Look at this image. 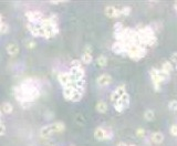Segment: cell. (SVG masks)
Masks as SVG:
<instances>
[{
  "mask_svg": "<svg viewBox=\"0 0 177 146\" xmlns=\"http://www.w3.org/2000/svg\"><path fill=\"white\" fill-rule=\"evenodd\" d=\"M107 109H109V106H107L106 102H104V101H99L96 103V111L99 113L107 112Z\"/></svg>",
  "mask_w": 177,
  "mask_h": 146,
  "instance_id": "obj_20",
  "label": "cell"
},
{
  "mask_svg": "<svg viewBox=\"0 0 177 146\" xmlns=\"http://www.w3.org/2000/svg\"><path fill=\"white\" fill-rule=\"evenodd\" d=\"M75 89H76V88H74L73 85H70V86H66V88H63V90H62L63 97H64L66 101H70L71 96H72V94H73V92L75 91Z\"/></svg>",
  "mask_w": 177,
  "mask_h": 146,
  "instance_id": "obj_15",
  "label": "cell"
},
{
  "mask_svg": "<svg viewBox=\"0 0 177 146\" xmlns=\"http://www.w3.org/2000/svg\"><path fill=\"white\" fill-rule=\"evenodd\" d=\"M162 70L165 71V72H167V73H170V71H173L172 62H164L162 66Z\"/></svg>",
  "mask_w": 177,
  "mask_h": 146,
  "instance_id": "obj_24",
  "label": "cell"
},
{
  "mask_svg": "<svg viewBox=\"0 0 177 146\" xmlns=\"http://www.w3.org/2000/svg\"><path fill=\"white\" fill-rule=\"evenodd\" d=\"M104 13L107 18H111V19L121 17V11H120V9H117L114 6H107L104 10Z\"/></svg>",
  "mask_w": 177,
  "mask_h": 146,
  "instance_id": "obj_10",
  "label": "cell"
},
{
  "mask_svg": "<svg viewBox=\"0 0 177 146\" xmlns=\"http://www.w3.org/2000/svg\"><path fill=\"white\" fill-rule=\"evenodd\" d=\"M83 52H85V53H90L92 54V46H90V44H87V46H84V50H83Z\"/></svg>",
  "mask_w": 177,
  "mask_h": 146,
  "instance_id": "obj_34",
  "label": "cell"
},
{
  "mask_svg": "<svg viewBox=\"0 0 177 146\" xmlns=\"http://www.w3.org/2000/svg\"><path fill=\"white\" fill-rule=\"evenodd\" d=\"M130 102H131V99H130V95L127 93H125L124 95H122L119 100L114 103V109L116 112L122 113L124 112L130 105Z\"/></svg>",
  "mask_w": 177,
  "mask_h": 146,
  "instance_id": "obj_3",
  "label": "cell"
},
{
  "mask_svg": "<svg viewBox=\"0 0 177 146\" xmlns=\"http://www.w3.org/2000/svg\"><path fill=\"white\" fill-rule=\"evenodd\" d=\"M116 146H127V144H125V143H119Z\"/></svg>",
  "mask_w": 177,
  "mask_h": 146,
  "instance_id": "obj_36",
  "label": "cell"
},
{
  "mask_svg": "<svg viewBox=\"0 0 177 146\" xmlns=\"http://www.w3.org/2000/svg\"><path fill=\"white\" fill-rule=\"evenodd\" d=\"M174 9H175V10H176V11H177V1H176V2L174 3Z\"/></svg>",
  "mask_w": 177,
  "mask_h": 146,
  "instance_id": "obj_38",
  "label": "cell"
},
{
  "mask_svg": "<svg viewBox=\"0 0 177 146\" xmlns=\"http://www.w3.org/2000/svg\"><path fill=\"white\" fill-rule=\"evenodd\" d=\"M6 50H7V52H8V54H9V56H17V54L19 53L20 48H19V46H18L17 43H13V42H11V43H9L7 46Z\"/></svg>",
  "mask_w": 177,
  "mask_h": 146,
  "instance_id": "obj_14",
  "label": "cell"
},
{
  "mask_svg": "<svg viewBox=\"0 0 177 146\" xmlns=\"http://www.w3.org/2000/svg\"><path fill=\"white\" fill-rule=\"evenodd\" d=\"M53 125V129L56 133H63L64 129H66V125L63 122H56V123H52Z\"/></svg>",
  "mask_w": 177,
  "mask_h": 146,
  "instance_id": "obj_21",
  "label": "cell"
},
{
  "mask_svg": "<svg viewBox=\"0 0 177 146\" xmlns=\"http://www.w3.org/2000/svg\"><path fill=\"white\" fill-rule=\"evenodd\" d=\"M94 137L97 141H110L113 137V133L105 127H96L94 131Z\"/></svg>",
  "mask_w": 177,
  "mask_h": 146,
  "instance_id": "obj_4",
  "label": "cell"
},
{
  "mask_svg": "<svg viewBox=\"0 0 177 146\" xmlns=\"http://www.w3.org/2000/svg\"><path fill=\"white\" fill-rule=\"evenodd\" d=\"M96 63L101 68H104V66H107V58L105 56H99L96 59Z\"/></svg>",
  "mask_w": 177,
  "mask_h": 146,
  "instance_id": "obj_23",
  "label": "cell"
},
{
  "mask_svg": "<svg viewBox=\"0 0 177 146\" xmlns=\"http://www.w3.org/2000/svg\"><path fill=\"white\" fill-rule=\"evenodd\" d=\"M155 71H156L157 76L160 78V80L162 81V82H165V81H168L170 79V73L165 72V71H163V70H158V69H155Z\"/></svg>",
  "mask_w": 177,
  "mask_h": 146,
  "instance_id": "obj_17",
  "label": "cell"
},
{
  "mask_svg": "<svg viewBox=\"0 0 177 146\" xmlns=\"http://www.w3.org/2000/svg\"><path fill=\"white\" fill-rule=\"evenodd\" d=\"M176 71H177V64H176Z\"/></svg>",
  "mask_w": 177,
  "mask_h": 146,
  "instance_id": "obj_41",
  "label": "cell"
},
{
  "mask_svg": "<svg viewBox=\"0 0 177 146\" xmlns=\"http://www.w3.org/2000/svg\"><path fill=\"white\" fill-rule=\"evenodd\" d=\"M124 28H123V24H122V22H116V23L114 24V32H120L122 31Z\"/></svg>",
  "mask_w": 177,
  "mask_h": 146,
  "instance_id": "obj_29",
  "label": "cell"
},
{
  "mask_svg": "<svg viewBox=\"0 0 177 146\" xmlns=\"http://www.w3.org/2000/svg\"><path fill=\"white\" fill-rule=\"evenodd\" d=\"M0 119L2 121V111H1V106H0Z\"/></svg>",
  "mask_w": 177,
  "mask_h": 146,
  "instance_id": "obj_37",
  "label": "cell"
},
{
  "mask_svg": "<svg viewBox=\"0 0 177 146\" xmlns=\"http://www.w3.org/2000/svg\"><path fill=\"white\" fill-rule=\"evenodd\" d=\"M144 119L148 122L154 121V119H155V113H154L153 110H146L145 112H144Z\"/></svg>",
  "mask_w": 177,
  "mask_h": 146,
  "instance_id": "obj_22",
  "label": "cell"
},
{
  "mask_svg": "<svg viewBox=\"0 0 177 146\" xmlns=\"http://www.w3.org/2000/svg\"><path fill=\"white\" fill-rule=\"evenodd\" d=\"M136 135L138 137H144L145 136V129H136Z\"/></svg>",
  "mask_w": 177,
  "mask_h": 146,
  "instance_id": "obj_31",
  "label": "cell"
},
{
  "mask_svg": "<svg viewBox=\"0 0 177 146\" xmlns=\"http://www.w3.org/2000/svg\"><path fill=\"white\" fill-rule=\"evenodd\" d=\"M112 51L116 54H124L126 51V49H125V46H124L123 42L116 41L115 43H113V46H112Z\"/></svg>",
  "mask_w": 177,
  "mask_h": 146,
  "instance_id": "obj_13",
  "label": "cell"
},
{
  "mask_svg": "<svg viewBox=\"0 0 177 146\" xmlns=\"http://www.w3.org/2000/svg\"><path fill=\"white\" fill-rule=\"evenodd\" d=\"M26 18L29 20L30 23H39L43 18V13L38 10H31L26 12Z\"/></svg>",
  "mask_w": 177,
  "mask_h": 146,
  "instance_id": "obj_5",
  "label": "cell"
},
{
  "mask_svg": "<svg viewBox=\"0 0 177 146\" xmlns=\"http://www.w3.org/2000/svg\"><path fill=\"white\" fill-rule=\"evenodd\" d=\"M125 46L126 51L125 53L132 59V60H135L138 61L140 59L144 58L147 53L146 51V48L142 46H138V44H133V43H130V44H124Z\"/></svg>",
  "mask_w": 177,
  "mask_h": 146,
  "instance_id": "obj_2",
  "label": "cell"
},
{
  "mask_svg": "<svg viewBox=\"0 0 177 146\" xmlns=\"http://www.w3.org/2000/svg\"><path fill=\"white\" fill-rule=\"evenodd\" d=\"M120 11H121V16H130L131 15L132 8L129 7V6H125L122 9H120Z\"/></svg>",
  "mask_w": 177,
  "mask_h": 146,
  "instance_id": "obj_25",
  "label": "cell"
},
{
  "mask_svg": "<svg viewBox=\"0 0 177 146\" xmlns=\"http://www.w3.org/2000/svg\"><path fill=\"white\" fill-rule=\"evenodd\" d=\"M80 66H83L82 62L80 60H72L71 62V68H80Z\"/></svg>",
  "mask_w": 177,
  "mask_h": 146,
  "instance_id": "obj_28",
  "label": "cell"
},
{
  "mask_svg": "<svg viewBox=\"0 0 177 146\" xmlns=\"http://www.w3.org/2000/svg\"><path fill=\"white\" fill-rule=\"evenodd\" d=\"M36 42L34 41H32V40H27V48H29V49H33V48H36Z\"/></svg>",
  "mask_w": 177,
  "mask_h": 146,
  "instance_id": "obj_33",
  "label": "cell"
},
{
  "mask_svg": "<svg viewBox=\"0 0 177 146\" xmlns=\"http://www.w3.org/2000/svg\"><path fill=\"white\" fill-rule=\"evenodd\" d=\"M81 62H82V64H91L92 63V61H93V56L92 54L90 53H85V52H83L82 56H81Z\"/></svg>",
  "mask_w": 177,
  "mask_h": 146,
  "instance_id": "obj_19",
  "label": "cell"
},
{
  "mask_svg": "<svg viewBox=\"0 0 177 146\" xmlns=\"http://www.w3.org/2000/svg\"><path fill=\"white\" fill-rule=\"evenodd\" d=\"M168 109L170 111H177V101L176 100H173L168 103Z\"/></svg>",
  "mask_w": 177,
  "mask_h": 146,
  "instance_id": "obj_27",
  "label": "cell"
},
{
  "mask_svg": "<svg viewBox=\"0 0 177 146\" xmlns=\"http://www.w3.org/2000/svg\"><path fill=\"white\" fill-rule=\"evenodd\" d=\"M150 139H152L153 143L160 144V143H163V141H164V135H163V133H160V132H155V133L152 134Z\"/></svg>",
  "mask_w": 177,
  "mask_h": 146,
  "instance_id": "obj_16",
  "label": "cell"
},
{
  "mask_svg": "<svg viewBox=\"0 0 177 146\" xmlns=\"http://www.w3.org/2000/svg\"><path fill=\"white\" fill-rule=\"evenodd\" d=\"M1 111L5 114H11L12 111H13V106L10 102H3L1 105Z\"/></svg>",
  "mask_w": 177,
  "mask_h": 146,
  "instance_id": "obj_18",
  "label": "cell"
},
{
  "mask_svg": "<svg viewBox=\"0 0 177 146\" xmlns=\"http://www.w3.org/2000/svg\"><path fill=\"white\" fill-rule=\"evenodd\" d=\"M69 73H70L71 78H72V81L82 80V79L85 78V71L83 66H80V68H71Z\"/></svg>",
  "mask_w": 177,
  "mask_h": 146,
  "instance_id": "obj_7",
  "label": "cell"
},
{
  "mask_svg": "<svg viewBox=\"0 0 177 146\" xmlns=\"http://www.w3.org/2000/svg\"><path fill=\"white\" fill-rule=\"evenodd\" d=\"M170 61L177 64V52H174V53L170 56Z\"/></svg>",
  "mask_w": 177,
  "mask_h": 146,
  "instance_id": "obj_35",
  "label": "cell"
},
{
  "mask_svg": "<svg viewBox=\"0 0 177 146\" xmlns=\"http://www.w3.org/2000/svg\"><path fill=\"white\" fill-rule=\"evenodd\" d=\"M58 81L61 85H62L63 88H66V86H70L72 85L73 81L72 78H71L70 73L69 72H60L58 74Z\"/></svg>",
  "mask_w": 177,
  "mask_h": 146,
  "instance_id": "obj_8",
  "label": "cell"
},
{
  "mask_svg": "<svg viewBox=\"0 0 177 146\" xmlns=\"http://www.w3.org/2000/svg\"><path fill=\"white\" fill-rule=\"evenodd\" d=\"M126 93V88H125V85L124 84H122V85H120V86H117L116 89H115L113 92H112V94H111V101H112V103L114 104L115 102H116L117 100H119L120 97L122 96V95H124Z\"/></svg>",
  "mask_w": 177,
  "mask_h": 146,
  "instance_id": "obj_9",
  "label": "cell"
},
{
  "mask_svg": "<svg viewBox=\"0 0 177 146\" xmlns=\"http://www.w3.org/2000/svg\"><path fill=\"white\" fill-rule=\"evenodd\" d=\"M9 32V26L5 22L0 24V33H8Z\"/></svg>",
  "mask_w": 177,
  "mask_h": 146,
  "instance_id": "obj_26",
  "label": "cell"
},
{
  "mask_svg": "<svg viewBox=\"0 0 177 146\" xmlns=\"http://www.w3.org/2000/svg\"><path fill=\"white\" fill-rule=\"evenodd\" d=\"M53 134H56L53 129V125L52 124H48V125H44L43 127H41L40 129V136L42 139H49V137H51Z\"/></svg>",
  "mask_w": 177,
  "mask_h": 146,
  "instance_id": "obj_11",
  "label": "cell"
},
{
  "mask_svg": "<svg viewBox=\"0 0 177 146\" xmlns=\"http://www.w3.org/2000/svg\"><path fill=\"white\" fill-rule=\"evenodd\" d=\"M27 28L30 33H31V36H36V38H38V36H44L43 29H42V27L39 23H30V22H28Z\"/></svg>",
  "mask_w": 177,
  "mask_h": 146,
  "instance_id": "obj_6",
  "label": "cell"
},
{
  "mask_svg": "<svg viewBox=\"0 0 177 146\" xmlns=\"http://www.w3.org/2000/svg\"><path fill=\"white\" fill-rule=\"evenodd\" d=\"M49 146H54V145H49Z\"/></svg>",
  "mask_w": 177,
  "mask_h": 146,
  "instance_id": "obj_42",
  "label": "cell"
},
{
  "mask_svg": "<svg viewBox=\"0 0 177 146\" xmlns=\"http://www.w3.org/2000/svg\"><path fill=\"white\" fill-rule=\"evenodd\" d=\"M127 146H136V145H133V144H130V145H127Z\"/></svg>",
  "mask_w": 177,
  "mask_h": 146,
  "instance_id": "obj_40",
  "label": "cell"
},
{
  "mask_svg": "<svg viewBox=\"0 0 177 146\" xmlns=\"http://www.w3.org/2000/svg\"><path fill=\"white\" fill-rule=\"evenodd\" d=\"M6 134V126L3 124V122L0 119V136H2Z\"/></svg>",
  "mask_w": 177,
  "mask_h": 146,
  "instance_id": "obj_30",
  "label": "cell"
},
{
  "mask_svg": "<svg viewBox=\"0 0 177 146\" xmlns=\"http://www.w3.org/2000/svg\"><path fill=\"white\" fill-rule=\"evenodd\" d=\"M13 94L21 106L28 109L33 101L39 99L40 90L34 81H32L31 79H27L20 85L13 88Z\"/></svg>",
  "mask_w": 177,
  "mask_h": 146,
  "instance_id": "obj_1",
  "label": "cell"
},
{
  "mask_svg": "<svg viewBox=\"0 0 177 146\" xmlns=\"http://www.w3.org/2000/svg\"><path fill=\"white\" fill-rule=\"evenodd\" d=\"M2 16H1V15H0V24H1V23H2Z\"/></svg>",
  "mask_w": 177,
  "mask_h": 146,
  "instance_id": "obj_39",
  "label": "cell"
},
{
  "mask_svg": "<svg viewBox=\"0 0 177 146\" xmlns=\"http://www.w3.org/2000/svg\"><path fill=\"white\" fill-rule=\"evenodd\" d=\"M96 83L99 86H107L112 83V76L107 73H103L100 76H97Z\"/></svg>",
  "mask_w": 177,
  "mask_h": 146,
  "instance_id": "obj_12",
  "label": "cell"
},
{
  "mask_svg": "<svg viewBox=\"0 0 177 146\" xmlns=\"http://www.w3.org/2000/svg\"><path fill=\"white\" fill-rule=\"evenodd\" d=\"M170 134H172L173 136H177V125H172L170 129Z\"/></svg>",
  "mask_w": 177,
  "mask_h": 146,
  "instance_id": "obj_32",
  "label": "cell"
}]
</instances>
